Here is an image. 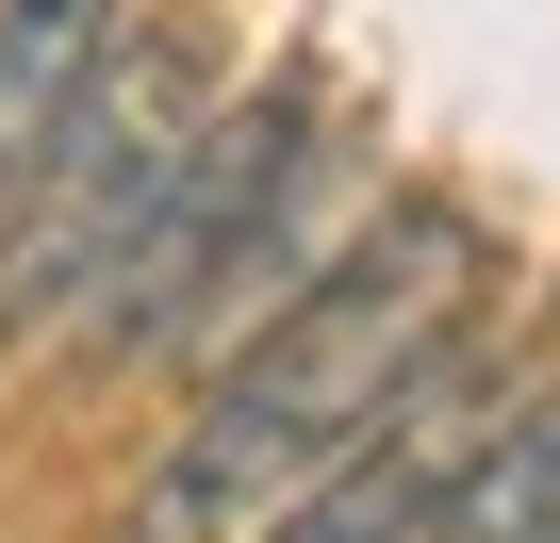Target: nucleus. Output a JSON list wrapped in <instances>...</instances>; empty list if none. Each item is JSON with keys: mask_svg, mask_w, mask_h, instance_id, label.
Masks as SVG:
<instances>
[{"mask_svg": "<svg viewBox=\"0 0 560 543\" xmlns=\"http://www.w3.org/2000/svg\"><path fill=\"white\" fill-rule=\"evenodd\" d=\"M478 263H494V247H478L462 198H429V181L380 198L247 346H214L198 412H182L165 461L132 477V543H264L280 510L380 428V396L478 314Z\"/></svg>", "mask_w": 560, "mask_h": 543, "instance_id": "obj_1", "label": "nucleus"}, {"mask_svg": "<svg viewBox=\"0 0 560 543\" xmlns=\"http://www.w3.org/2000/svg\"><path fill=\"white\" fill-rule=\"evenodd\" d=\"M330 247H347V214H330V99H314V67H264V83H231L198 116V149L165 165L149 231L83 297V363H214Z\"/></svg>", "mask_w": 560, "mask_h": 543, "instance_id": "obj_2", "label": "nucleus"}, {"mask_svg": "<svg viewBox=\"0 0 560 543\" xmlns=\"http://www.w3.org/2000/svg\"><path fill=\"white\" fill-rule=\"evenodd\" d=\"M214 83L182 34H116V67L83 83V116L50 132V165L0 198V346H34V330H83V297L116 281V247L149 231L165 165L198 149Z\"/></svg>", "mask_w": 560, "mask_h": 543, "instance_id": "obj_3", "label": "nucleus"}, {"mask_svg": "<svg viewBox=\"0 0 560 543\" xmlns=\"http://www.w3.org/2000/svg\"><path fill=\"white\" fill-rule=\"evenodd\" d=\"M494 412H511V379H494V346H478V314H462V330L380 396V428H363L298 510H280L264 543H412V527H429V494L478 461V428H494Z\"/></svg>", "mask_w": 560, "mask_h": 543, "instance_id": "obj_4", "label": "nucleus"}, {"mask_svg": "<svg viewBox=\"0 0 560 543\" xmlns=\"http://www.w3.org/2000/svg\"><path fill=\"white\" fill-rule=\"evenodd\" d=\"M116 34H132V0H0V198L50 165V132L83 116Z\"/></svg>", "mask_w": 560, "mask_h": 543, "instance_id": "obj_5", "label": "nucleus"}, {"mask_svg": "<svg viewBox=\"0 0 560 543\" xmlns=\"http://www.w3.org/2000/svg\"><path fill=\"white\" fill-rule=\"evenodd\" d=\"M412 543H560V379L544 396H511L494 428H478V461L429 494V527Z\"/></svg>", "mask_w": 560, "mask_h": 543, "instance_id": "obj_6", "label": "nucleus"}]
</instances>
